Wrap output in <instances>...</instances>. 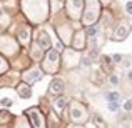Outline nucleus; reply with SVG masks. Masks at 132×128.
I'll list each match as a JSON object with an SVG mask.
<instances>
[{"label":"nucleus","instance_id":"nucleus-15","mask_svg":"<svg viewBox=\"0 0 132 128\" xmlns=\"http://www.w3.org/2000/svg\"><path fill=\"white\" fill-rule=\"evenodd\" d=\"M119 93L117 92H109V93H105V98H107V102H117L119 100Z\"/></svg>","mask_w":132,"mask_h":128},{"label":"nucleus","instance_id":"nucleus-5","mask_svg":"<svg viewBox=\"0 0 132 128\" xmlns=\"http://www.w3.org/2000/svg\"><path fill=\"white\" fill-rule=\"evenodd\" d=\"M70 118L74 122H85V118H87L85 108L82 105H79V103H74L72 108H70Z\"/></svg>","mask_w":132,"mask_h":128},{"label":"nucleus","instance_id":"nucleus-7","mask_svg":"<svg viewBox=\"0 0 132 128\" xmlns=\"http://www.w3.org/2000/svg\"><path fill=\"white\" fill-rule=\"evenodd\" d=\"M67 8H69V13H70L72 17H79L80 8H82V0H69Z\"/></svg>","mask_w":132,"mask_h":128},{"label":"nucleus","instance_id":"nucleus-18","mask_svg":"<svg viewBox=\"0 0 132 128\" xmlns=\"http://www.w3.org/2000/svg\"><path fill=\"white\" fill-rule=\"evenodd\" d=\"M122 108L126 110V112H132V98H130V100H127V102L124 103V105H122Z\"/></svg>","mask_w":132,"mask_h":128},{"label":"nucleus","instance_id":"nucleus-20","mask_svg":"<svg viewBox=\"0 0 132 128\" xmlns=\"http://www.w3.org/2000/svg\"><path fill=\"white\" fill-rule=\"evenodd\" d=\"M126 12L129 13V15H132V0H129V2L126 3Z\"/></svg>","mask_w":132,"mask_h":128},{"label":"nucleus","instance_id":"nucleus-22","mask_svg":"<svg viewBox=\"0 0 132 128\" xmlns=\"http://www.w3.org/2000/svg\"><path fill=\"white\" fill-rule=\"evenodd\" d=\"M122 58H124L122 55H119V53H117V55H114V57H112V60H114V62H122Z\"/></svg>","mask_w":132,"mask_h":128},{"label":"nucleus","instance_id":"nucleus-12","mask_svg":"<svg viewBox=\"0 0 132 128\" xmlns=\"http://www.w3.org/2000/svg\"><path fill=\"white\" fill-rule=\"evenodd\" d=\"M37 43H39L40 48H44V50H47L48 47H50V37L47 35V33H40L39 35V40H37Z\"/></svg>","mask_w":132,"mask_h":128},{"label":"nucleus","instance_id":"nucleus-1","mask_svg":"<svg viewBox=\"0 0 132 128\" xmlns=\"http://www.w3.org/2000/svg\"><path fill=\"white\" fill-rule=\"evenodd\" d=\"M23 10H25L27 15H29L30 18H34L35 22H40V20L45 18V2L44 0H37V2L23 0Z\"/></svg>","mask_w":132,"mask_h":128},{"label":"nucleus","instance_id":"nucleus-25","mask_svg":"<svg viewBox=\"0 0 132 128\" xmlns=\"http://www.w3.org/2000/svg\"><path fill=\"white\" fill-rule=\"evenodd\" d=\"M102 2H110V0H102Z\"/></svg>","mask_w":132,"mask_h":128},{"label":"nucleus","instance_id":"nucleus-3","mask_svg":"<svg viewBox=\"0 0 132 128\" xmlns=\"http://www.w3.org/2000/svg\"><path fill=\"white\" fill-rule=\"evenodd\" d=\"M87 2L90 3V7H89V10L85 12V15H84V23L85 25H90L92 22H95V18H97V15H99V5H97V2L95 0H87Z\"/></svg>","mask_w":132,"mask_h":128},{"label":"nucleus","instance_id":"nucleus-10","mask_svg":"<svg viewBox=\"0 0 132 128\" xmlns=\"http://www.w3.org/2000/svg\"><path fill=\"white\" fill-rule=\"evenodd\" d=\"M50 92L55 93V95H60L62 92H64V82L60 80V78H54L50 83Z\"/></svg>","mask_w":132,"mask_h":128},{"label":"nucleus","instance_id":"nucleus-11","mask_svg":"<svg viewBox=\"0 0 132 128\" xmlns=\"http://www.w3.org/2000/svg\"><path fill=\"white\" fill-rule=\"evenodd\" d=\"M17 92H19V95L22 96V98H30V96H32V90H30V86L27 83H20L17 86Z\"/></svg>","mask_w":132,"mask_h":128},{"label":"nucleus","instance_id":"nucleus-4","mask_svg":"<svg viewBox=\"0 0 132 128\" xmlns=\"http://www.w3.org/2000/svg\"><path fill=\"white\" fill-rule=\"evenodd\" d=\"M27 115H29L30 123H32L34 126H37V128H44V126H45L44 115H42V113H40L37 108H30V110H27Z\"/></svg>","mask_w":132,"mask_h":128},{"label":"nucleus","instance_id":"nucleus-9","mask_svg":"<svg viewBox=\"0 0 132 128\" xmlns=\"http://www.w3.org/2000/svg\"><path fill=\"white\" fill-rule=\"evenodd\" d=\"M129 30H130L129 25H119V27H117V30H116V33H114V38H116L117 42L124 40L127 35H129Z\"/></svg>","mask_w":132,"mask_h":128},{"label":"nucleus","instance_id":"nucleus-8","mask_svg":"<svg viewBox=\"0 0 132 128\" xmlns=\"http://www.w3.org/2000/svg\"><path fill=\"white\" fill-rule=\"evenodd\" d=\"M0 48H2L3 52H7L9 50V53H15V50H17V45L12 42V38H9V37H3L2 40H0Z\"/></svg>","mask_w":132,"mask_h":128},{"label":"nucleus","instance_id":"nucleus-17","mask_svg":"<svg viewBox=\"0 0 132 128\" xmlns=\"http://www.w3.org/2000/svg\"><path fill=\"white\" fill-rule=\"evenodd\" d=\"M97 33H99V27H89L87 28V35L89 37H94V35H97Z\"/></svg>","mask_w":132,"mask_h":128},{"label":"nucleus","instance_id":"nucleus-13","mask_svg":"<svg viewBox=\"0 0 132 128\" xmlns=\"http://www.w3.org/2000/svg\"><path fill=\"white\" fill-rule=\"evenodd\" d=\"M19 40H20L22 45L29 43V40H30V28H29V27H25V28H22L19 32Z\"/></svg>","mask_w":132,"mask_h":128},{"label":"nucleus","instance_id":"nucleus-16","mask_svg":"<svg viewBox=\"0 0 132 128\" xmlns=\"http://www.w3.org/2000/svg\"><path fill=\"white\" fill-rule=\"evenodd\" d=\"M107 108H109V112L117 113V112H119V103H117V102H109V103H107Z\"/></svg>","mask_w":132,"mask_h":128},{"label":"nucleus","instance_id":"nucleus-24","mask_svg":"<svg viewBox=\"0 0 132 128\" xmlns=\"http://www.w3.org/2000/svg\"><path fill=\"white\" fill-rule=\"evenodd\" d=\"M127 78H129V80L132 82V70H129V72H127Z\"/></svg>","mask_w":132,"mask_h":128},{"label":"nucleus","instance_id":"nucleus-19","mask_svg":"<svg viewBox=\"0 0 132 128\" xmlns=\"http://www.w3.org/2000/svg\"><path fill=\"white\" fill-rule=\"evenodd\" d=\"M109 82H110V85H119V77L117 75H110Z\"/></svg>","mask_w":132,"mask_h":128},{"label":"nucleus","instance_id":"nucleus-2","mask_svg":"<svg viewBox=\"0 0 132 128\" xmlns=\"http://www.w3.org/2000/svg\"><path fill=\"white\" fill-rule=\"evenodd\" d=\"M59 67V52L57 50H48L44 58V68L48 73H54Z\"/></svg>","mask_w":132,"mask_h":128},{"label":"nucleus","instance_id":"nucleus-21","mask_svg":"<svg viewBox=\"0 0 132 128\" xmlns=\"http://www.w3.org/2000/svg\"><path fill=\"white\" fill-rule=\"evenodd\" d=\"M5 70H7V63L2 60V58H0V73H2V72H5Z\"/></svg>","mask_w":132,"mask_h":128},{"label":"nucleus","instance_id":"nucleus-14","mask_svg":"<svg viewBox=\"0 0 132 128\" xmlns=\"http://www.w3.org/2000/svg\"><path fill=\"white\" fill-rule=\"evenodd\" d=\"M65 105H67V98H65V96H60V98H57L54 102V108L57 110V112H62V110L65 108Z\"/></svg>","mask_w":132,"mask_h":128},{"label":"nucleus","instance_id":"nucleus-6","mask_svg":"<svg viewBox=\"0 0 132 128\" xmlns=\"http://www.w3.org/2000/svg\"><path fill=\"white\" fill-rule=\"evenodd\" d=\"M40 78H42V72H40L37 67L30 68L29 72H25V73H23V80H27L29 83H32V82H39Z\"/></svg>","mask_w":132,"mask_h":128},{"label":"nucleus","instance_id":"nucleus-23","mask_svg":"<svg viewBox=\"0 0 132 128\" xmlns=\"http://www.w3.org/2000/svg\"><path fill=\"white\" fill-rule=\"evenodd\" d=\"M122 62H124V68H129L130 67V60H124V58H122Z\"/></svg>","mask_w":132,"mask_h":128}]
</instances>
